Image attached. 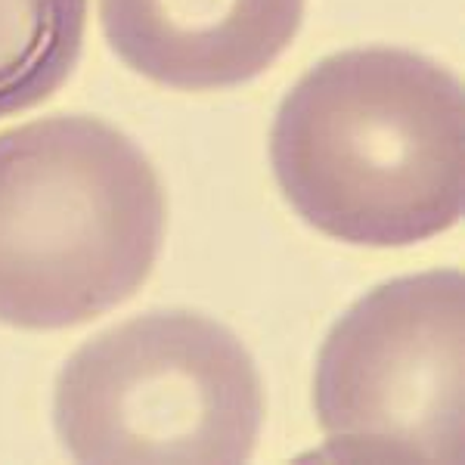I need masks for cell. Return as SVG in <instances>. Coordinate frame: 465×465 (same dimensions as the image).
Instances as JSON below:
<instances>
[{
	"label": "cell",
	"instance_id": "6da1fadb",
	"mask_svg": "<svg viewBox=\"0 0 465 465\" xmlns=\"http://www.w3.org/2000/svg\"><path fill=\"white\" fill-rule=\"evenodd\" d=\"M270 162L322 236L366 249L425 242L462 217V84L410 50L335 54L282 100Z\"/></svg>",
	"mask_w": 465,
	"mask_h": 465
},
{
	"label": "cell",
	"instance_id": "7a4b0ae2",
	"mask_svg": "<svg viewBox=\"0 0 465 465\" xmlns=\"http://www.w3.org/2000/svg\"><path fill=\"white\" fill-rule=\"evenodd\" d=\"M159 171L122 131L54 115L0 134V322L72 329L137 295L162 252Z\"/></svg>",
	"mask_w": 465,
	"mask_h": 465
},
{
	"label": "cell",
	"instance_id": "3957f363",
	"mask_svg": "<svg viewBox=\"0 0 465 465\" xmlns=\"http://www.w3.org/2000/svg\"><path fill=\"white\" fill-rule=\"evenodd\" d=\"M54 425L78 462H245L264 385L221 322L155 311L74 351L56 379Z\"/></svg>",
	"mask_w": 465,
	"mask_h": 465
},
{
	"label": "cell",
	"instance_id": "277c9868",
	"mask_svg": "<svg viewBox=\"0 0 465 465\" xmlns=\"http://www.w3.org/2000/svg\"><path fill=\"white\" fill-rule=\"evenodd\" d=\"M465 282L460 270L401 276L335 322L313 376L332 456L462 462Z\"/></svg>",
	"mask_w": 465,
	"mask_h": 465
},
{
	"label": "cell",
	"instance_id": "5b68a950",
	"mask_svg": "<svg viewBox=\"0 0 465 465\" xmlns=\"http://www.w3.org/2000/svg\"><path fill=\"white\" fill-rule=\"evenodd\" d=\"M307 0H100V25L127 69L162 87L252 81L295 41Z\"/></svg>",
	"mask_w": 465,
	"mask_h": 465
},
{
	"label": "cell",
	"instance_id": "8992f818",
	"mask_svg": "<svg viewBox=\"0 0 465 465\" xmlns=\"http://www.w3.org/2000/svg\"><path fill=\"white\" fill-rule=\"evenodd\" d=\"M87 0H0V118L41 106L69 81Z\"/></svg>",
	"mask_w": 465,
	"mask_h": 465
}]
</instances>
